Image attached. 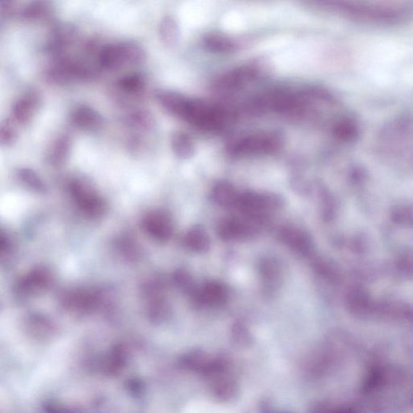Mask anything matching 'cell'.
<instances>
[{
    "instance_id": "2",
    "label": "cell",
    "mask_w": 413,
    "mask_h": 413,
    "mask_svg": "<svg viewBox=\"0 0 413 413\" xmlns=\"http://www.w3.org/2000/svg\"><path fill=\"white\" fill-rule=\"evenodd\" d=\"M283 144L278 134L262 132L237 139L228 146L227 152L235 158L269 155L280 151Z\"/></svg>"
},
{
    "instance_id": "10",
    "label": "cell",
    "mask_w": 413,
    "mask_h": 413,
    "mask_svg": "<svg viewBox=\"0 0 413 413\" xmlns=\"http://www.w3.org/2000/svg\"><path fill=\"white\" fill-rule=\"evenodd\" d=\"M192 296L198 305L217 306L226 301L227 290L221 283L211 282L202 289H197Z\"/></svg>"
},
{
    "instance_id": "16",
    "label": "cell",
    "mask_w": 413,
    "mask_h": 413,
    "mask_svg": "<svg viewBox=\"0 0 413 413\" xmlns=\"http://www.w3.org/2000/svg\"><path fill=\"white\" fill-rule=\"evenodd\" d=\"M184 244L192 251L205 253L210 247V239L202 228L196 226L187 233Z\"/></svg>"
},
{
    "instance_id": "23",
    "label": "cell",
    "mask_w": 413,
    "mask_h": 413,
    "mask_svg": "<svg viewBox=\"0 0 413 413\" xmlns=\"http://www.w3.org/2000/svg\"><path fill=\"white\" fill-rule=\"evenodd\" d=\"M49 12H51V7L47 3L33 2L24 8L22 14L24 18L36 19L47 17Z\"/></svg>"
},
{
    "instance_id": "17",
    "label": "cell",
    "mask_w": 413,
    "mask_h": 413,
    "mask_svg": "<svg viewBox=\"0 0 413 413\" xmlns=\"http://www.w3.org/2000/svg\"><path fill=\"white\" fill-rule=\"evenodd\" d=\"M180 28L175 18L167 16L162 19L159 26V35L162 42L169 47H174L180 38Z\"/></svg>"
},
{
    "instance_id": "26",
    "label": "cell",
    "mask_w": 413,
    "mask_h": 413,
    "mask_svg": "<svg viewBox=\"0 0 413 413\" xmlns=\"http://www.w3.org/2000/svg\"><path fill=\"white\" fill-rule=\"evenodd\" d=\"M119 87L127 92L135 93L142 91L145 87V82L138 74H132L121 78L119 81Z\"/></svg>"
},
{
    "instance_id": "12",
    "label": "cell",
    "mask_w": 413,
    "mask_h": 413,
    "mask_svg": "<svg viewBox=\"0 0 413 413\" xmlns=\"http://www.w3.org/2000/svg\"><path fill=\"white\" fill-rule=\"evenodd\" d=\"M40 98L38 94L31 92L26 94L15 103L13 116L19 123L26 124L31 121L35 112L39 107Z\"/></svg>"
},
{
    "instance_id": "13",
    "label": "cell",
    "mask_w": 413,
    "mask_h": 413,
    "mask_svg": "<svg viewBox=\"0 0 413 413\" xmlns=\"http://www.w3.org/2000/svg\"><path fill=\"white\" fill-rule=\"evenodd\" d=\"M157 99L161 106L174 115L180 118L187 98L176 92L162 91L157 94Z\"/></svg>"
},
{
    "instance_id": "28",
    "label": "cell",
    "mask_w": 413,
    "mask_h": 413,
    "mask_svg": "<svg viewBox=\"0 0 413 413\" xmlns=\"http://www.w3.org/2000/svg\"><path fill=\"white\" fill-rule=\"evenodd\" d=\"M174 280H175L179 287L182 288L184 292L189 293V294L192 295L197 290L190 273L185 271H178L175 273V276H174Z\"/></svg>"
},
{
    "instance_id": "29",
    "label": "cell",
    "mask_w": 413,
    "mask_h": 413,
    "mask_svg": "<svg viewBox=\"0 0 413 413\" xmlns=\"http://www.w3.org/2000/svg\"><path fill=\"white\" fill-rule=\"evenodd\" d=\"M119 250L123 255L130 260H135L139 255V248L135 242H133L131 239L124 238L119 242Z\"/></svg>"
},
{
    "instance_id": "8",
    "label": "cell",
    "mask_w": 413,
    "mask_h": 413,
    "mask_svg": "<svg viewBox=\"0 0 413 413\" xmlns=\"http://www.w3.org/2000/svg\"><path fill=\"white\" fill-rule=\"evenodd\" d=\"M260 74V69L255 65H245L228 72L218 79L217 86L226 91L240 88L255 81Z\"/></svg>"
},
{
    "instance_id": "4",
    "label": "cell",
    "mask_w": 413,
    "mask_h": 413,
    "mask_svg": "<svg viewBox=\"0 0 413 413\" xmlns=\"http://www.w3.org/2000/svg\"><path fill=\"white\" fill-rule=\"evenodd\" d=\"M145 58V51L136 44H112L102 49L99 62L104 69H115L126 64H140Z\"/></svg>"
},
{
    "instance_id": "27",
    "label": "cell",
    "mask_w": 413,
    "mask_h": 413,
    "mask_svg": "<svg viewBox=\"0 0 413 413\" xmlns=\"http://www.w3.org/2000/svg\"><path fill=\"white\" fill-rule=\"evenodd\" d=\"M149 316L153 321H163L165 320L166 318L169 315V312H170V307L167 303L161 300V298H156L152 301L151 306L149 308Z\"/></svg>"
},
{
    "instance_id": "30",
    "label": "cell",
    "mask_w": 413,
    "mask_h": 413,
    "mask_svg": "<svg viewBox=\"0 0 413 413\" xmlns=\"http://www.w3.org/2000/svg\"><path fill=\"white\" fill-rule=\"evenodd\" d=\"M0 307H1V305H0Z\"/></svg>"
},
{
    "instance_id": "6",
    "label": "cell",
    "mask_w": 413,
    "mask_h": 413,
    "mask_svg": "<svg viewBox=\"0 0 413 413\" xmlns=\"http://www.w3.org/2000/svg\"><path fill=\"white\" fill-rule=\"evenodd\" d=\"M69 191L74 202L84 215L96 218L106 212V203L86 182L73 179L69 184Z\"/></svg>"
},
{
    "instance_id": "5",
    "label": "cell",
    "mask_w": 413,
    "mask_h": 413,
    "mask_svg": "<svg viewBox=\"0 0 413 413\" xmlns=\"http://www.w3.org/2000/svg\"><path fill=\"white\" fill-rule=\"evenodd\" d=\"M53 282L54 276L51 269L38 266L18 278L15 283L14 292L21 298L37 297L51 289Z\"/></svg>"
},
{
    "instance_id": "25",
    "label": "cell",
    "mask_w": 413,
    "mask_h": 413,
    "mask_svg": "<svg viewBox=\"0 0 413 413\" xmlns=\"http://www.w3.org/2000/svg\"><path fill=\"white\" fill-rule=\"evenodd\" d=\"M14 243L6 232L0 228V263L11 260L14 255Z\"/></svg>"
},
{
    "instance_id": "7",
    "label": "cell",
    "mask_w": 413,
    "mask_h": 413,
    "mask_svg": "<svg viewBox=\"0 0 413 413\" xmlns=\"http://www.w3.org/2000/svg\"><path fill=\"white\" fill-rule=\"evenodd\" d=\"M101 296L96 291L77 288L62 293L60 303L65 310L72 313H87L98 307Z\"/></svg>"
},
{
    "instance_id": "18",
    "label": "cell",
    "mask_w": 413,
    "mask_h": 413,
    "mask_svg": "<svg viewBox=\"0 0 413 413\" xmlns=\"http://www.w3.org/2000/svg\"><path fill=\"white\" fill-rule=\"evenodd\" d=\"M203 47L208 51L215 53H231L236 48L231 39L219 34L208 35L203 39Z\"/></svg>"
},
{
    "instance_id": "24",
    "label": "cell",
    "mask_w": 413,
    "mask_h": 413,
    "mask_svg": "<svg viewBox=\"0 0 413 413\" xmlns=\"http://www.w3.org/2000/svg\"><path fill=\"white\" fill-rule=\"evenodd\" d=\"M18 133L16 127L10 119H4L0 123V146H9L17 140Z\"/></svg>"
},
{
    "instance_id": "22",
    "label": "cell",
    "mask_w": 413,
    "mask_h": 413,
    "mask_svg": "<svg viewBox=\"0 0 413 413\" xmlns=\"http://www.w3.org/2000/svg\"><path fill=\"white\" fill-rule=\"evenodd\" d=\"M30 330L37 332H49L54 330L56 326L49 317L39 312L30 313L26 319Z\"/></svg>"
},
{
    "instance_id": "15",
    "label": "cell",
    "mask_w": 413,
    "mask_h": 413,
    "mask_svg": "<svg viewBox=\"0 0 413 413\" xmlns=\"http://www.w3.org/2000/svg\"><path fill=\"white\" fill-rule=\"evenodd\" d=\"M71 140L67 136H62L53 144L49 153V161L53 167H61L67 161L71 151Z\"/></svg>"
},
{
    "instance_id": "20",
    "label": "cell",
    "mask_w": 413,
    "mask_h": 413,
    "mask_svg": "<svg viewBox=\"0 0 413 413\" xmlns=\"http://www.w3.org/2000/svg\"><path fill=\"white\" fill-rule=\"evenodd\" d=\"M17 177L19 180L29 191L37 194H44L47 191L46 184H44L42 178L32 169H19L17 171Z\"/></svg>"
},
{
    "instance_id": "14",
    "label": "cell",
    "mask_w": 413,
    "mask_h": 413,
    "mask_svg": "<svg viewBox=\"0 0 413 413\" xmlns=\"http://www.w3.org/2000/svg\"><path fill=\"white\" fill-rule=\"evenodd\" d=\"M174 153L180 159H189L195 155L196 146L192 138L186 133L176 132L171 137Z\"/></svg>"
},
{
    "instance_id": "21",
    "label": "cell",
    "mask_w": 413,
    "mask_h": 413,
    "mask_svg": "<svg viewBox=\"0 0 413 413\" xmlns=\"http://www.w3.org/2000/svg\"><path fill=\"white\" fill-rule=\"evenodd\" d=\"M248 228L241 221L237 220H228L223 221L219 226V235L225 240H231L246 235Z\"/></svg>"
},
{
    "instance_id": "9",
    "label": "cell",
    "mask_w": 413,
    "mask_h": 413,
    "mask_svg": "<svg viewBox=\"0 0 413 413\" xmlns=\"http://www.w3.org/2000/svg\"><path fill=\"white\" fill-rule=\"evenodd\" d=\"M144 227L149 235L161 242L169 240L172 235L171 219L166 212L155 211L148 214L144 220Z\"/></svg>"
},
{
    "instance_id": "11",
    "label": "cell",
    "mask_w": 413,
    "mask_h": 413,
    "mask_svg": "<svg viewBox=\"0 0 413 413\" xmlns=\"http://www.w3.org/2000/svg\"><path fill=\"white\" fill-rule=\"evenodd\" d=\"M73 122L76 126L89 131H96L103 126L104 119L96 110L88 106L78 107L74 112Z\"/></svg>"
},
{
    "instance_id": "3",
    "label": "cell",
    "mask_w": 413,
    "mask_h": 413,
    "mask_svg": "<svg viewBox=\"0 0 413 413\" xmlns=\"http://www.w3.org/2000/svg\"><path fill=\"white\" fill-rule=\"evenodd\" d=\"M180 118L199 128L212 131L223 128L228 116L222 108L208 106L200 99H187Z\"/></svg>"
},
{
    "instance_id": "1",
    "label": "cell",
    "mask_w": 413,
    "mask_h": 413,
    "mask_svg": "<svg viewBox=\"0 0 413 413\" xmlns=\"http://www.w3.org/2000/svg\"><path fill=\"white\" fill-rule=\"evenodd\" d=\"M321 4L330 11L339 12L348 18L366 22H395L399 21L405 14L404 8L390 4L350 2H328Z\"/></svg>"
},
{
    "instance_id": "19",
    "label": "cell",
    "mask_w": 413,
    "mask_h": 413,
    "mask_svg": "<svg viewBox=\"0 0 413 413\" xmlns=\"http://www.w3.org/2000/svg\"><path fill=\"white\" fill-rule=\"evenodd\" d=\"M212 196L213 200L222 206L236 205L239 197L235 188L225 182L219 183L214 187Z\"/></svg>"
}]
</instances>
